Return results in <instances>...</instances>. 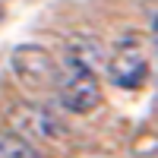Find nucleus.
<instances>
[{"label": "nucleus", "instance_id": "1", "mask_svg": "<svg viewBox=\"0 0 158 158\" xmlns=\"http://www.w3.org/2000/svg\"><path fill=\"white\" fill-rule=\"evenodd\" d=\"M54 95L60 101L63 111L70 114H92L101 104V85H98V73L85 70V67H70L60 63V79Z\"/></svg>", "mask_w": 158, "mask_h": 158}, {"label": "nucleus", "instance_id": "2", "mask_svg": "<svg viewBox=\"0 0 158 158\" xmlns=\"http://www.w3.org/2000/svg\"><path fill=\"white\" fill-rule=\"evenodd\" d=\"M10 67H13V76L19 79V85H25L29 92H54L57 89L60 67L41 44H19L10 54Z\"/></svg>", "mask_w": 158, "mask_h": 158}, {"label": "nucleus", "instance_id": "3", "mask_svg": "<svg viewBox=\"0 0 158 158\" xmlns=\"http://www.w3.org/2000/svg\"><path fill=\"white\" fill-rule=\"evenodd\" d=\"M104 67H108V76L117 89H139L149 76V57H146L142 41L136 35H123L111 48Z\"/></svg>", "mask_w": 158, "mask_h": 158}, {"label": "nucleus", "instance_id": "4", "mask_svg": "<svg viewBox=\"0 0 158 158\" xmlns=\"http://www.w3.org/2000/svg\"><path fill=\"white\" fill-rule=\"evenodd\" d=\"M13 123H16L19 130H25V133H32L38 139H51V142L67 136L60 117L54 111L41 108V104H19V108L13 111Z\"/></svg>", "mask_w": 158, "mask_h": 158}, {"label": "nucleus", "instance_id": "5", "mask_svg": "<svg viewBox=\"0 0 158 158\" xmlns=\"http://www.w3.org/2000/svg\"><path fill=\"white\" fill-rule=\"evenodd\" d=\"M101 41L98 38H89V35H79L73 38V41L67 44V51H63V63H70V67H85V70H95L101 67Z\"/></svg>", "mask_w": 158, "mask_h": 158}, {"label": "nucleus", "instance_id": "6", "mask_svg": "<svg viewBox=\"0 0 158 158\" xmlns=\"http://www.w3.org/2000/svg\"><path fill=\"white\" fill-rule=\"evenodd\" d=\"M0 158H41V152L22 133H10L6 130V133H0Z\"/></svg>", "mask_w": 158, "mask_h": 158}, {"label": "nucleus", "instance_id": "7", "mask_svg": "<svg viewBox=\"0 0 158 158\" xmlns=\"http://www.w3.org/2000/svg\"><path fill=\"white\" fill-rule=\"evenodd\" d=\"M152 41H155V48H158V13H155V19H152Z\"/></svg>", "mask_w": 158, "mask_h": 158}, {"label": "nucleus", "instance_id": "8", "mask_svg": "<svg viewBox=\"0 0 158 158\" xmlns=\"http://www.w3.org/2000/svg\"><path fill=\"white\" fill-rule=\"evenodd\" d=\"M0 16H3V6H0Z\"/></svg>", "mask_w": 158, "mask_h": 158}, {"label": "nucleus", "instance_id": "9", "mask_svg": "<svg viewBox=\"0 0 158 158\" xmlns=\"http://www.w3.org/2000/svg\"><path fill=\"white\" fill-rule=\"evenodd\" d=\"M155 51H158V48H155Z\"/></svg>", "mask_w": 158, "mask_h": 158}]
</instances>
